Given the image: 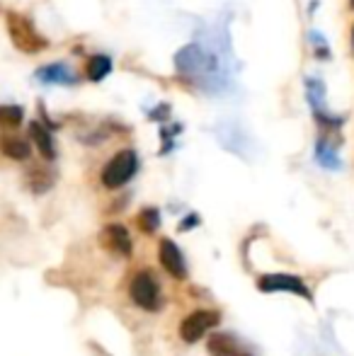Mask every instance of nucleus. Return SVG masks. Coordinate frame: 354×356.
I'll list each match as a JSON object with an SVG mask.
<instances>
[{
    "mask_svg": "<svg viewBox=\"0 0 354 356\" xmlns=\"http://www.w3.org/2000/svg\"><path fill=\"white\" fill-rule=\"evenodd\" d=\"M168 114H170V104H168V102H163V104H158V107L153 109V112L148 114V117H151V119H156V122H163V119H168Z\"/></svg>",
    "mask_w": 354,
    "mask_h": 356,
    "instance_id": "20",
    "label": "nucleus"
},
{
    "mask_svg": "<svg viewBox=\"0 0 354 356\" xmlns=\"http://www.w3.org/2000/svg\"><path fill=\"white\" fill-rule=\"evenodd\" d=\"M306 99H308V104H311L318 127L325 129V131H337V129L342 127V117H335V114L328 109L325 83H323V78H318V75L306 78Z\"/></svg>",
    "mask_w": 354,
    "mask_h": 356,
    "instance_id": "5",
    "label": "nucleus"
},
{
    "mask_svg": "<svg viewBox=\"0 0 354 356\" xmlns=\"http://www.w3.org/2000/svg\"><path fill=\"white\" fill-rule=\"evenodd\" d=\"M24 119V109L19 104H0V127L17 129Z\"/></svg>",
    "mask_w": 354,
    "mask_h": 356,
    "instance_id": "18",
    "label": "nucleus"
},
{
    "mask_svg": "<svg viewBox=\"0 0 354 356\" xmlns=\"http://www.w3.org/2000/svg\"><path fill=\"white\" fill-rule=\"evenodd\" d=\"M158 262H161V267L166 269L168 277H172L175 282H184V279H187V262H184V254L170 238H161V243H158Z\"/></svg>",
    "mask_w": 354,
    "mask_h": 356,
    "instance_id": "9",
    "label": "nucleus"
},
{
    "mask_svg": "<svg viewBox=\"0 0 354 356\" xmlns=\"http://www.w3.org/2000/svg\"><path fill=\"white\" fill-rule=\"evenodd\" d=\"M129 296L131 300L146 313H156L163 305V291L161 282H158L156 272L151 269H141V272L134 274L131 284H129Z\"/></svg>",
    "mask_w": 354,
    "mask_h": 356,
    "instance_id": "3",
    "label": "nucleus"
},
{
    "mask_svg": "<svg viewBox=\"0 0 354 356\" xmlns=\"http://www.w3.org/2000/svg\"><path fill=\"white\" fill-rule=\"evenodd\" d=\"M5 27H8V34H10V42L17 51L22 54H39L49 47L47 37L34 27V22L22 13H8L5 15Z\"/></svg>",
    "mask_w": 354,
    "mask_h": 356,
    "instance_id": "2",
    "label": "nucleus"
},
{
    "mask_svg": "<svg viewBox=\"0 0 354 356\" xmlns=\"http://www.w3.org/2000/svg\"><path fill=\"white\" fill-rule=\"evenodd\" d=\"M0 150H3L10 160H19V163L32 155L29 141L22 136H17V134H3V136H0Z\"/></svg>",
    "mask_w": 354,
    "mask_h": 356,
    "instance_id": "13",
    "label": "nucleus"
},
{
    "mask_svg": "<svg viewBox=\"0 0 354 356\" xmlns=\"http://www.w3.org/2000/svg\"><path fill=\"white\" fill-rule=\"evenodd\" d=\"M241 356H250V354H241Z\"/></svg>",
    "mask_w": 354,
    "mask_h": 356,
    "instance_id": "24",
    "label": "nucleus"
},
{
    "mask_svg": "<svg viewBox=\"0 0 354 356\" xmlns=\"http://www.w3.org/2000/svg\"><path fill=\"white\" fill-rule=\"evenodd\" d=\"M29 141L37 145L39 155H42L47 163H51V160L56 158V143H54V136L42 122L29 124Z\"/></svg>",
    "mask_w": 354,
    "mask_h": 356,
    "instance_id": "11",
    "label": "nucleus"
},
{
    "mask_svg": "<svg viewBox=\"0 0 354 356\" xmlns=\"http://www.w3.org/2000/svg\"><path fill=\"white\" fill-rule=\"evenodd\" d=\"M86 73L92 83H99V80H104L112 73V58H109L107 54H95V56H90Z\"/></svg>",
    "mask_w": 354,
    "mask_h": 356,
    "instance_id": "17",
    "label": "nucleus"
},
{
    "mask_svg": "<svg viewBox=\"0 0 354 356\" xmlns=\"http://www.w3.org/2000/svg\"><path fill=\"white\" fill-rule=\"evenodd\" d=\"M207 349L211 356H241V347H238L236 337L228 332H214L207 342Z\"/></svg>",
    "mask_w": 354,
    "mask_h": 356,
    "instance_id": "14",
    "label": "nucleus"
},
{
    "mask_svg": "<svg viewBox=\"0 0 354 356\" xmlns=\"http://www.w3.org/2000/svg\"><path fill=\"white\" fill-rule=\"evenodd\" d=\"M24 182H27V187H29V192H32V194H44V192H49V189L54 187V182H56V175H54L49 168H44V165H37V168L27 170V175H24Z\"/></svg>",
    "mask_w": 354,
    "mask_h": 356,
    "instance_id": "12",
    "label": "nucleus"
},
{
    "mask_svg": "<svg viewBox=\"0 0 354 356\" xmlns=\"http://www.w3.org/2000/svg\"><path fill=\"white\" fill-rule=\"evenodd\" d=\"M352 42H354V27H352Z\"/></svg>",
    "mask_w": 354,
    "mask_h": 356,
    "instance_id": "22",
    "label": "nucleus"
},
{
    "mask_svg": "<svg viewBox=\"0 0 354 356\" xmlns=\"http://www.w3.org/2000/svg\"><path fill=\"white\" fill-rule=\"evenodd\" d=\"M136 170H138L136 150L124 148V150H119L114 158L107 160V165L102 168L99 179H102V184L107 189H119V187H124V184H127L134 175H136Z\"/></svg>",
    "mask_w": 354,
    "mask_h": 356,
    "instance_id": "4",
    "label": "nucleus"
},
{
    "mask_svg": "<svg viewBox=\"0 0 354 356\" xmlns=\"http://www.w3.org/2000/svg\"><path fill=\"white\" fill-rule=\"evenodd\" d=\"M97 243L104 252L114 254V257H129L134 250V243H131V235L129 230L124 228L122 223H107L97 235Z\"/></svg>",
    "mask_w": 354,
    "mask_h": 356,
    "instance_id": "8",
    "label": "nucleus"
},
{
    "mask_svg": "<svg viewBox=\"0 0 354 356\" xmlns=\"http://www.w3.org/2000/svg\"><path fill=\"white\" fill-rule=\"evenodd\" d=\"M350 5H352V8H354V0H350Z\"/></svg>",
    "mask_w": 354,
    "mask_h": 356,
    "instance_id": "23",
    "label": "nucleus"
},
{
    "mask_svg": "<svg viewBox=\"0 0 354 356\" xmlns=\"http://www.w3.org/2000/svg\"><path fill=\"white\" fill-rule=\"evenodd\" d=\"M175 68L192 80H207L209 85H218V80H223L216 54H209L199 44H187L179 49L175 54Z\"/></svg>",
    "mask_w": 354,
    "mask_h": 356,
    "instance_id": "1",
    "label": "nucleus"
},
{
    "mask_svg": "<svg viewBox=\"0 0 354 356\" xmlns=\"http://www.w3.org/2000/svg\"><path fill=\"white\" fill-rule=\"evenodd\" d=\"M308 39H311L316 56H318V58H323V61H328V58H330V44H328V39L323 37V32H318V29H311Z\"/></svg>",
    "mask_w": 354,
    "mask_h": 356,
    "instance_id": "19",
    "label": "nucleus"
},
{
    "mask_svg": "<svg viewBox=\"0 0 354 356\" xmlns=\"http://www.w3.org/2000/svg\"><path fill=\"white\" fill-rule=\"evenodd\" d=\"M134 223H136V228L141 230L143 235H153L161 228V211H158L156 207H143L141 211L136 213Z\"/></svg>",
    "mask_w": 354,
    "mask_h": 356,
    "instance_id": "16",
    "label": "nucleus"
},
{
    "mask_svg": "<svg viewBox=\"0 0 354 356\" xmlns=\"http://www.w3.org/2000/svg\"><path fill=\"white\" fill-rule=\"evenodd\" d=\"M316 160L318 165H323L325 170H337L340 168V155H337V145L332 141H328L325 136H321L316 141Z\"/></svg>",
    "mask_w": 354,
    "mask_h": 356,
    "instance_id": "15",
    "label": "nucleus"
},
{
    "mask_svg": "<svg viewBox=\"0 0 354 356\" xmlns=\"http://www.w3.org/2000/svg\"><path fill=\"white\" fill-rule=\"evenodd\" d=\"M221 323V313L218 310H192L187 318L179 323V337L182 342L194 344L216 325Z\"/></svg>",
    "mask_w": 354,
    "mask_h": 356,
    "instance_id": "6",
    "label": "nucleus"
},
{
    "mask_svg": "<svg viewBox=\"0 0 354 356\" xmlns=\"http://www.w3.org/2000/svg\"><path fill=\"white\" fill-rule=\"evenodd\" d=\"M257 289L262 293H277V291H287V293H293V296H301L303 300L311 303L313 296H311V289L303 284L301 277L296 274H262L257 279Z\"/></svg>",
    "mask_w": 354,
    "mask_h": 356,
    "instance_id": "7",
    "label": "nucleus"
},
{
    "mask_svg": "<svg viewBox=\"0 0 354 356\" xmlns=\"http://www.w3.org/2000/svg\"><path fill=\"white\" fill-rule=\"evenodd\" d=\"M37 80L44 85H76L78 78L66 63L56 61V63H47L37 71Z\"/></svg>",
    "mask_w": 354,
    "mask_h": 356,
    "instance_id": "10",
    "label": "nucleus"
},
{
    "mask_svg": "<svg viewBox=\"0 0 354 356\" xmlns=\"http://www.w3.org/2000/svg\"><path fill=\"white\" fill-rule=\"evenodd\" d=\"M194 225H199V216L197 213L187 216V220H182V223H179V230H189V228H194Z\"/></svg>",
    "mask_w": 354,
    "mask_h": 356,
    "instance_id": "21",
    "label": "nucleus"
}]
</instances>
